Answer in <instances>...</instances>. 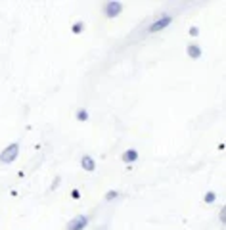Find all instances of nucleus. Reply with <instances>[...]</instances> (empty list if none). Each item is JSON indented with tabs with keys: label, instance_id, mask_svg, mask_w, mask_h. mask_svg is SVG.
Here are the masks:
<instances>
[{
	"label": "nucleus",
	"instance_id": "obj_7",
	"mask_svg": "<svg viewBox=\"0 0 226 230\" xmlns=\"http://www.w3.org/2000/svg\"><path fill=\"white\" fill-rule=\"evenodd\" d=\"M188 54H190L192 58H199V54H201V50H199V46H188Z\"/></svg>",
	"mask_w": 226,
	"mask_h": 230
},
{
	"label": "nucleus",
	"instance_id": "obj_3",
	"mask_svg": "<svg viewBox=\"0 0 226 230\" xmlns=\"http://www.w3.org/2000/svg\"><path fill=\"white\" fill-rule=\"evenodd\" d=\"M123 10V6L119 2H109L107 6H105V16L107 17H115V16H119Z\"/></svg>",
	"mask_w": 226,
	"mask_h": 230
},
{
	"label": "nucleus",
	"instance_id": "obj_4",
	"mask_svg": "<svg viewBox=\"0 0 226 230\" xmlns=\"http://www.w3.org/2000/svg\"><path fill=\"white\" fill-rule=\"evenodd\" d=\"M170 23V17H161L159 21H155L153 25L150 27V33H157V31H161V29H165V27H167Z\"/></svg>",
	"mask_w": 226,
	"mask_h": 230
},
{
	"label": "nucleus",
	"instance_id": "obj_6",
	"mask_svg": "<svg viewBox=\"0 0 226 230\" xmlns=\"http://www.w3.org/2000/svg\"><path fill=\"white\" fill-rule=\"evenodd\" d=\"M136 159H138V151H134V150H127L123 154V161H127V163H132Z\"/></svg>",
	"mask_w": 226,
	"mask_h": 230
},
{
	"label": "nucleus",
	"instance_id": "obj_5",
	"mask_svg": "<svg viewBox=\"0 0 226 230\" xmlns=\"http://www.w3.org/2000/svg\"><path fill=\"white\" fill-rule=\"evenodd\" d=\"M81 165H82V169H84V171H94V169H96L94 159L88 157V155H84V157L81 159Z\"/></svg>",
	"mask_w": 226,
	"mask_h": 230
},
{
	"label": "nucleus",
	"instance_id": "obj_8",
	"mask_svg": "<svg viewBox=\"0 0 226 230\" xmlns=\"http://www.w3.org/2000/svg\"><path fill=\"white\" fill-rule=\"evenodd\" d=\"M77 119H79V121H86V119H88V113H86L84 109H81V111H77Z\"/></svg>",
	"mask_w": 226,
	"mask_h": 230
},
{
	"label": "nucleus",
	"instance_id": "obj_1",
	"mask_svg": "<svg viewBox=\"0 0 226 230\" xmlns=\"http://www.w3.org/2000/svg\"><path fill=\"white\" fill-rule=\"evenodd\" d=\"M17 154H19V146L12 144V146H8V148L0 154V161H2V163H12V161H16Z\"/></svg>",
	"mask_w": 226,
	"mask_h": 230
},
{
	"label": "nucleus",
	"instance_id": "obj_2",
	"mask_svg": "<svg viewBox=\"0 0 226 230\" xmlns=\"http://www.w3.org/2000/svg\"><path fill=\"white\" fill-rule=\"evenodd\" d=\"M86 224H88V219L81 215V217H75V219L71 220V223H69L67 230H82V228L86 226Z\"/></svg>",
	"mask_w": 226,
	"mask_h": 230
},
{
	"label": "nucleus",
	"instance_id": "obj_9",
	"mask_svg": "<svg viewBox=\"0 0 226 230\" xmlns=\"http://www.w3.org/2000/svg\"><path fill=\"white\" fill-rule=\"evenodd\" d=\"M205 201H207V203H213V201H215V194H207L205 196Z\"/></svg>",
	"mask_w": 226,
	"mask_h": 230
},
{
	"label": "nucleus",
	"instance_id": "obj_10",
	"mask_svg": "<svg viewBox=\"0 0 226 230\" xmlns=\"http://www.w3.org/2000/svg\"><path fill=\"white\" fill-rule=\"evenodd\" d=\"M81 29H82V25H81V23H77V25L73 27V33H81Z\"/></svg>",
	"mask_w": 226,
	"mask_h": 230
},
{
	"label": "nucleus",
	"instance_id": "obj_12",
	"mask_svg": "<svg viewBox=\"0 0 226 230\" xmlns=\"http://www.w3.org/2000/svg\"><path fill=\"white\" fill-rule=\"evenodd\" d=\"M224 220H226V215H224V209H222L220 211V223H224Z\"/></svg>",
	"mask_w": 226,
	"mask_h": 230
},
{
	"label": "nucleus",
	"instance_id": "obj_11",
	"mask_svg": "<svg viewBox=\"0 0 226 230\" xmlns=\"http://www.w3.org/2000/svg\"><path fill=\"white\" fill-rule=\"evenodd\" d=\"M113 197H117V192H109V194L105 196V200H113Z\"/></svg>",
	"mask_w": 226,
	"mask_h": 230
}]
</instances>
